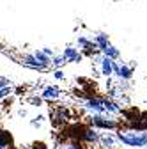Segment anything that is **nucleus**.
Instances as JSON below:
<instances>
[{
    "instance_id": "1",
    "label": "nucleus",
    "mask_w": 147,
    "mask_h": 149,
    "mask_svg": "<svg viewBox=\"0 0 147 149\" xmlns=\"http://www.w3.org/2000/svg\"><path fill=\"white\" fill-rule=\"evenodd\" d=\"M117 140L122 146L128 147H147V132L144 130H133V128H119L117 130Z\"/></svg>"
},
{
    "instance_id": "2",
    "label": "nucleus",
    "mask_w": 147,
    "mask_h": 149,
    "mask_svg": "<svg viewBox=\"0 0 147 149\" xmlns=\"http://www.w3.org/2000/svg\"><path fill=\"white\" fill-rule=\"evenodd\" d=\"M89 124L94 126L98 130H106V132H112V130H119L121 123L117 119H112L108 114H90L87 117Z\"/></svg>"
},
{
    "instance_id": "3",
    "label": "nucleus",
    "mask_w": 147,
    "mask_h": 149,
    "mask_svg": "<svg viewBox=\"0 0 147 149\" xmlns=\"http://www.w3.org/2000/svg\"><path fill=\"white\" fill-rule=\"evenodd\" d=\"M87 128H89V124H85V123H71V124H66L62 128V132H60V137L66 142L67 140H82L83 142Z\"/></svg>"
},
{
    "instance_id": "4",
    "label": "nucleus",
    "mask_w": 147,
    "mask_h": 149,
    "mask_svg": "<svg viewBox=\"0 0 147 149\" xmlns=\"http://www.w3.org/2000/svg\"><path fill=\"white\" fill-rule=\"evenodd\" d=\"M69 119H71V110L62 107V105H59V107L53 108L50 121H51V126H55V128H64L69 123Z\"/></svg>"
},
{
    "instance_id": "5",
    "label": "nucleus",
    "mask_w": 147,
    "mask_h": 149,
    "mask_svg": "<svg viewBox=\"0 0 147 149\" xmlns=\"http://www.w3.org/2000/svg\"><path fill=\"white\" fill-rule=\"evenodd\" d=\"M83 108L89 110L90 114H105V103H103V96H89L83 100Z\"/></svg>"
},
{
    "instance_id": "6",
    "label": "nucleus",
    "mask_w": 147,
    "mask_h": 149,
    "mask_svg": "<svg viewBox=\"0 0 147 149\" xmlns=\"http://www.w3.org/2000/svg\"><path fill=\"white\" fill-rule=\"evenodd\" d=\"M62 55L66 57V61L67 62H71V64H78V62H82L83 61V52L78 48V46H66L64 50H62Z\"/></svg>"
},
{
    "instance_id": "7",
    "label": "nucleus",
    "mask_w": 147,
    "mask_h": 149,
    "mask_svg": "<svg viewBox=\"0 0 147 149\" xmlns=\"http://www.w3.org/2000/svg\"><path fill=\"white\" fill-rule=\"evenodd\" d=\"M20 64L25 66V68H30V69H37V71H44V69H48L46 66H43V64L37 61V57H35L34 53H23V55H21V59H20Z\"/></svg>"
},
{
    "instance_id": "8",
    "label": "nucleus",
    "mask_w": 147,
    "mask_h": 149,
    "mask_svg": "<svg viewBox=\"0 0 147 149\" xmlns=\"http://www.w3.org/2000/svg\"><path fill=\"white\" fill-rule=\"evenodd\" d=\"M41 96L46 101H55L62 96V89L59 85H44V89L41 91Z\"/></svg>"
},
{
    "instance_id": "9",
    "label": "nucleus",
    "mask_w": 147,
    "mask_h": 149,
    "mask_svg": "<svg viewBox=\"0 0 147 149\" xmlns=\"http://www.w3.org/2000/svg\"><path fill=\"white\" fill-rule=\"evenodd\" d=\"M99 71H101L103 77H106V78L114 77V59L106 57V55L103 53V57L99 61Z\"/></svg>"
},
{
    "instance_id": "10",
    "label": "nucleus",
    "mask_w": 147,
    "mask_h": 149,
    "mask_svg": "<svg viewBox=\"0 0 147 149\" xmlns=\"http://www.w3.org/2000/svg\"><path fill=\"white\" fill-rule=\"evenodd\" d=\"M140 114H142V110L140 108H137V107H130V108H124L122 110V117H124V126L126 124H131V123H135L138 117H140Z\"/></svg>"
},
{
    "instance_id": "11",
    "label": "nucleus",
    "mask_w": 147,
    "mask_h": 149,
    "mask_svg": "<svg viewBox=\"0 0 147 149\" xmlns=\"http://www.w3.org/2000/svg\"><path fill=\"white\" fill-rule=\"evenodd\" d=\"M133 73H135V66L126 64V62H121V71H119V80L121 82L131 80L133 78Z\"/></svg>"
},
{
    "instance_id": "12",
    "label": "nucleus",
    "mask_w": 147,
    "mask_h": 149,
    "mask_svg": "<svg viewBox=\"0 0 147 149\" xmlns=\"http://www.w3.org/2000/svg\"><path fill=\"white\" fill-rule=\"evenodd\" d=\"M122 128H133V130H144V132H147V110H142L140 117H138L135 123L126 124V126H122Z\"/></svg>"
},
{
    "instance_id": "13",
    "label": "nucleus",
    "mask_w": 147,
    "mask_h": 149,
    "mask_svg": "<svg viewBox=\"0 0 147 149\" xmlns=\"http://www.w3.org/2000/svg\"><path fill=\"white\" fill-rule=\"evenodd\" d=\"M117 135L115 133H105V135H101V140H99V144L105 147V149H114L115 146H117Z\"/></svg>"
},
{
    "instance_id": "14",
    "label": "nucleus",
    "mask_w": 147,
    "mask_h": 149,
    "mask_svg": "<svg viewBox=\"0 0 147 149\" xmlns=\"http://www.w3.org/2000/svg\"><path fill=\"white\" fill-rule=\"evenodd\" d=\"M0 144H2L4 147H7V149H12V146H14L12 133L7 132V130H2V128H0Z\"/></svg>"
},
{
    "instance_id": "15",
    "label": "nucleus",
    "mask_w": 147,
    "mask_h": 149,
    "mask_svg": "<svg viewBox=\"0 0 147 149\" xmlns=\"http://www.w3.org/2000/svg\"><path fill=\"white\" fill-rule=\"evenodd\" d=\"M106 57H110V59H114V61H119V57H121V52H119V48H115L112 43H108L103 50H101Z\"/></svg>"
},
{
    "instance_id": "16",
    "label": "nucleus",
    "mask_w": 147,
    "mask_h": 149,
    "mask_svg": "<svg viewBox=\"0 0 147 149\" xmlns=\"http://www.w3.org/2000/svg\"><path fill=\"white\" fill-rule=\"evenodd\" d=\"M94 43L98 45V48H99V50H103V48L110 43V37H108V34H106V32H98V34L94 36Z\"/></svg>"
},
{
    "instance_id": "17",
    "label": "nucleus",
    "mask_w": 147,
    "mask_h": 149,
    "mask_svg": "<svg viewBox=\"0 0 147 149\" xmlns=\"http://www.w3.org/2000/svg\"><path fill=\"white\" fill-rule=\"evenodd\" d=\"M32 53L35 55V57H37V61H39L43 66H46V68H50V66H51V57H50V55H46L43 50H34Z\"/></svg>"
},
{
    "instance_id": "18",
    "label": "nucleus",
    "mask_w": 147,
    "mask_h": 149,
    "mask_svg": "<svg viewBox=\"0 0 147 149\" xmlns=\"http://www.w3.org/2000/svg\"><path fill=\"white\" fill-rule=\"evenodd\" d=\"M66 64H67V61H66V57H64L62 53H60V55L55 53L53 57H51V68H53V69H60V68H64Z\"/></svg>"
},
{
    "instance_id": "19",
    "label": "nucleus",
    "mask_w": 147,
    "mask_h": 149,
    "mask_svg": "<svg viewBox=\"0 0 147 149\" xmlns=\"http://www.w3.org/2000/svg\"><path fill=\"white\" fill-rule=\"evenodd\" d=\"M90 45H94V37L90 39V37H87V36H78V39H76V46L83 52L85 48H89Z\"/></svg>"
},
{
    "instance_id": "20",
    "label": "nucleus",
    "mask_w": 147,
    "mask_h": 149,
    "mask_svg": "<svg viewBox=\"0 0 147 149\" xmlns=\"http://www.w3.org/2000/svg\"><path fill=\"white\" fill-rule=\"evenodd\" d=\"M87 146H89V144H85V142H82V140H67V142L62 146V149H89Z\"/></svg>"
},
{
    "instance_id": "21",
    "label": "nucleus",
    "mask_w": 147,
    "mask_h": 149,
    "mask_svg": "<svg viewBox=\"0 0 147 149\" xmlns=\"http://www.w3.org/2000/svg\"><path fill=\"white\" fill-rule=\"evenodd\" d=\"M11 94H12V87H11V85L2 87V89H0V103H2L7 96H11Z\"/></svg>"
},
{
    "instance_id": "22",
    "label": "nucleus",
    "mask_w": 147,
    "mask_h": 149,
    "mask_svg": "<svg viewBox=\"0 0 147 149\" xmlns=\"http://www.w3.org/2000/svg\"><path fill=\"white\" fill-rule=\"evenodd\" d=\"M44 121H46V119H44V116H35V117H32V119H30V124H32V128H41Z\"/></svg>"
},
{
    "instance_id": "23",
    "label": "nucleus",
    "mask_w": 147,
    "mask_h": 149,
    "mask_svg": "<svg viewBox=\"0 0 147 149\" xmlns=\"http://www.w3.org/2000/svg\"><path fill=\"white\" fill-rule=\"evenodd\" d=\"M108 96L110 98H112V100H119V98H122V92H121V89H117V87H112V89H110L108 91Z\"/></svg>"
},
{
    "instance_id": "24",
    "label": "nucleus",
    "mask_w": 147,
    "mask_h": 149,
    "mask_svg": "<svg viewBox=\"0 0 147 149\" xmlns=\"http://www.w3.org/2000/svg\"><path fill=\"white\" fill-rule=\"evenodd\" d=\"M43 96H32V98H28V103L32 105V107H41L43 105Z\"/></svg>"
},
{
    "instance_id": "25",
    "label": "nucleus",
    "mask_w": 147,
    "mask_h": 149,
    "mask_svg": "<svg viewBox=\"0 0 147 149\" xmlns=\"http://www.w3.org/2000/svg\"><path fill=\"white\" fill-rule=\"evenodd\" d=\"M51 77H53L55 80H66V73L62 71V68H60V69H53Z\"/></svg>"
},
{
    "instance_id": "26",
    "label": "nucleus",
    "mask_w": 147,
    "mask_h": 149,
    "mask_svg": "<svg viewBox=\"0 0 147 149\" xmlns=\"http://www.w3.org/2000/svg\"><path fill=\"white\" fill-rule=\"evenodd\" d=\"M30 149H48V144L43 142V140H35L30 144Z\"/></svg>"
},
{
    "instance_id": "27",
    "label": "nucleus",
    "mask_w": 147,
    "mask_h": 149,
    "mask_svg": "<svg viewBox=\"0 0 147 149\" xmlns=\"http://www.w3.org/2000/svg\"><path fill=\"white\" fill-rule=\"evenodd\" d=\"M43 52H44L46 55H50V57H53V55H55V52H53V48H50V46H44V48H43Z\"/></svg>"
},
{
    "instance_id": "28",
    "label": "nucleus",
    "mask_w": 147,
    "mask_h": 149,
    "mask_svg": "<svg viewBox=\"0 0 147 149\" xmlns=\"http://www.w3.org/2000/svg\"><path fill=\"white\" fill-rule=\"evenodd\" d=\"M6 85H11V82H9L7 78H4V77H2V78H0V89L6 87Z\"/></svg>"
},
{
    "instance_id": "29",
    "label": "nucleus",
    "mask_w": 147,
    "mask_h": 149,
    "mask_svg": "<svg viewBox=\"0 0 147 149\" xmlns=\"http://www.w3.org/2000/svg\"><path fill=\"white\" fill-rule=\"evenodd\" d=\"M0 149H7V147H4V146H2V144H0Z\"/></svg>"
},
{
    "instance_id": "30",
    "label": "nucleus",
    "mask_w": 147,
    "mask_h": 149,
    "mask_svg": "<svg viewBox=\"0 0 147 149\" xmlns=\"http://www.w3.org/2000/svg\"><path fill=\"white\" fill-rule=\"evenodd\" d=\"M145 105H147V100H145Z\"/></svg>"
}]
</instances>
